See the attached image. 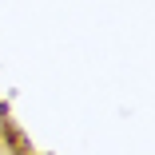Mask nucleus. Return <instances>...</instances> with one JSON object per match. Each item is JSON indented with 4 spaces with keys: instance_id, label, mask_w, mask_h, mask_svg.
<instances>
[{
    "instance_id": "1",
    "label": "nucleus",
    "mask_w": 155,
    "mask_h": 155,
    "mask_svg": "<svg viewBox=\"0 0 155 155\" xmlns=\"http://www.w3.org/2000/svg\"><path fill=\"white\" fill-rule=\"evenodd\" d=\"M8 143L16 147V155H28V143H24V135H20V131H12V127H8Z\"/></svg>"
}]
</instances>
